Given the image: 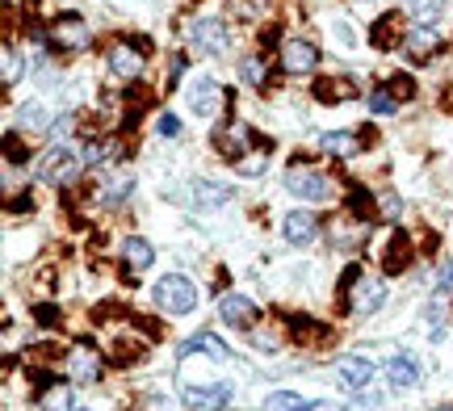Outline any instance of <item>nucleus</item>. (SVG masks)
<instances>
[{
	"label": "nucleus",
	"instance_id": "2f4dec72",
	"mask_svg": "<svg viewBox=\"0 0 453 411\" xmlns=\"http://www.w3.org/2000/svg\"><path fill=\"white\" fill-rule=\"evenodd\" d=\"M4 160H9V164L26 160V143H17V134H4Z\"/></svg>",
	"mask_w": 453,
	"mask_h": 411
},
{
	"label": "nucleus",
	"instance_id": "a878e982",
	"mask_svg": "<svg viewBox=\"0 0 453 411\" xmlns=\"http://www.w3.org/2000/svg\"><path fill=\"white\" fill-rule=\"evenodd\" d=\"M395 42H399V34H395V17H382V21L373 26V47L387 50V47H395Z\"/></svg>",
	"mask_w": 453,
	"mask_h": 411
},
{
	"label": "nucleus",
	"instance_id": "5701e85b",
	"mask_svg": "<svg viewBox=\"0 0 453 411\" xmlns=\"http://www.w3.org/2000/svg\"><path fill=\"white\" fill-rule=\"evenodd\" d=\"M265 407L269 411H315V403H307V399L294 395V391H277V395H269Z\"/></svg>",
	"mask_w": 453,
	"mask_h": 411
},
{
	"label": "nucleus",
	"instance_id": "b1692460",
	"mask_svg": "<svg viewBox=\"0 0 453 411\" xmlns=\"http://www.w3.org/2000/svg\"><path fill=\"white\" fill-rule=\"evenodd\" d=\"M240 80L243 84H257V88L269 80V67H265V59H260V55H248V59L240 64Z\"/></svg>",
	"mask_w": 453,
	"mask_h": 411
},
{
	"label": "nucleus",
	"instance_id": "c85d7f7f",
	"mask_svg": "<svg viewBox=\"0 0 453 411\" xmlns=\"http://www.w3.org/2000/svg\"><path fill=\"white\" fill-rule=\"evenodd\" d=\"M370 110H373V114H395V93H390V88H373V93H370Z\"/></svg>",
	"mask_w": 453,
	"mask_h": 411
},
{
	"label": "nucleus",
	"instance_id": "9d476101",
	"mask_svg": "<svg viewBox=\"0 0 453 411\" xmlns=\"http://www.w3.org/2000/svg\"><path fill=\"white\" fill-rule=\"evenodd\" d=\"M382 302H387V281L357 278V290H353V298H349V307H353L357 315H373Z\"/></svg>",
	"mask_w": 453,
	"mask_h": 411
},
{
	"label": "nucleus",
	"instance_id": "1a4fd4ad",
	"mask_svg": "<svg viewBox=\"0 0 453 411\" xmlns=\"http://www.w3.org/2000/svg\"><path fill=\"white\" fill-rule=\"evenodd\" d=\"M219 105H223V88H219V80H211V76L189 80V110H194V114L211 118Z\"/></svg>",
	"mask_w": 453,
	"mask_h": 411
},
{
	"label": "nucleus",
	"instance_id": "ddd939ff",
	"mask_svg": "<svg viewBox=\"0 0 453 411\" xmlns=\"http://www.w3.org/2000/svg\"><path fill=\"white\" fill-rule=\"evenodd\" d=\"M373 378V365L365 357H340L336 362V382L349 386V391H365Z\"/></svg>",
	"mask_w": 453,
	"mask_h": 411
},
{
	"label": "nucleus",
	"instance_id": "393cba45",
	"mask_svg": "<svg viewBox=\"0 0 453 411\" xmlns=\"http://www.w3.org/2000/svg\"><path fill=\"white\" fill-rule=\"evenodd\" d=\"M38 403L47 411H72V391H67V386H47Z\"/></svg>",
	"mask_w": 453,
	"mask_h": 411
},
{
	"label": "nucleus",
	"instance_id": "2eb2a0df",
	"mask_svg": "<svg viewBox=\"0 0 453 411\" xmlns=\"http://www.w3.org/2000/svg\"><path fill=\"white\" fill-rule=\"evenodd\" d=\"M122 261H127V269L143 273V269L156 264V247H151V240H143V235H127V240H122Z\"/></svg>",
	"mask_w": 453,
	"mask_h": 411
},
{
	"label": "nucleus",
	"instance_id": "f03ea898",
	"mask_svg": "<svg viewBox=\"0 0 453 411\" xmlns=\"http://www.w3.org/2000/svg\"><path fill=\"white\" fill-rule=\"evenodd\" d=\"M286 189H290L294 198H303V202H332L336 198L332 177H327L324 168H307V164H298V168L286 172Z\"/></svg>",
	"mask_w": 453,
	"mask_h": 411
},
{
	"label": "nucleus",
	"instance_id": "7c9ffc66",
	"mask_svg": "<svg viewBox=\"0 0 453 411\" xmlns=\"http://www.w3.org/2000/svg\"><path fill=\"white\" fill-rule=\"evenodd\" d=\"M399 210H403L399 194H382V198H378V214H387V218H399Z\"/></svg>",
	"mask_w": 453,
	"mask_h": 411
},
{
	"label": "nucleus",
	"instance_id": "39448f33",
	"mask_svg": "<svg viewBox=\"0 0 453 411\" xmlns=\"http://www.w3.org/2000/svg\"><path fill=\"white\" fill-rule=\"evenodd\" d=\"M76 172H81V160L67 148H50L38 160V181L42 185H67V181H76Z\"/></svg>",
	"mask_w": 453,
	"mask_h": 411
},
{
	"label": "nucleus",
	"instance_id": "423d86ee",
	"mask_svg": "<svg viewBox=\"0 0 453 411\" xmlns=\"http://www.w3.org/2000/svg\"><path fill=\"white\" fill-rule=\"evenodd\" d=\"M281 67L286 72H315L319 67V47L315 42H307V38H286L281 42Z\"/></svg>",
	"mask_w": 453,
	"mask_h": 411
},
{
	"label": "nucleus",
	"instance_id": "e433bc0d",
	"mask_svg": "<svg viewBox=\"0 0 453 411\" xmlns=\"http://www.w3.org/2000/svg\"><path fill=\"white\" fill-rule=\"evenodd\" d=\"M81 411H88V407H81Z\"/></svg>",
	"mask_w": 453,
	"mask_h": 411
},
{
	"label": "nucleus",
	"instance_id": "a211bd4d",
	"mask_svg": "<svg viewBox=\"0 0 453 411\" xmlns=\"http://www.w3.org/2000/svg\"><path fill=\"white\" fill-rule=\"evenodd\" d=\"M387 378H390V386L407 391V386H416L424 374H420V365L411 362V357H403V353H399V357H390V362H387Z\"/></svg>",
	"mask_w": 453,
	"mask_h": 411
},
{
	"label": "nucleus",
	"instance_id": "f257e3e1",
	"mask_svg": "<svg viewBox=\"0 0 453 411\" xmlns=\"http://www.w3.org/2000/svg\"><path fill=\"white\" fill-rule=\"evenodd\" d=\"M151 302H156L164 315H189L197 307V285L185 278V273H168V278L156 281Z\"/></svg>",
	"mask_w": 453,
	"mask_h": 411
},
{
	"label": "nucleus",
	"instance_id": "4468645a",
	"mask_svg": "<svg viewBox=\"0 0 453 411\" xmlns=\"http://www.w3.org/2000/svg\"><path fill=\"white\" fill-rule=\"evenodd\" d=\"M50 38H55L59 47H67V50H81V47H88V26H84L76 13H67V17H59V21L50 26Z\"/></svg>",
	"mask_w": 453,
	"mask_h": 411
},
{
	"label": "nucleus",
	"instance_id": "72a5a7b5",
	"mask_svg": "<svg viewBox=\"0 0 453 411\" xmlns=\"http://www.w3.org/2000/svg\"><path fill=\"white\" fill-rule=\"evenodd\" d=\"M38 122H42V110H38V105H30V110H26V126H38Z\"/></svg>",
	"mask_w": 453,
	"mask_h": 411
},
{
	"label": "nucleus",
	"instance_id": "473e14b6",
	"mask_svg": "<svg viewBox=\"0 0 453 411\" xmlns=\"http://www.w3.org/2000/svg\"><path fill=\"white\" fill-rule=\"evenodd\" d=\"M160 134H164V139H177V134H180V122L173 114H164L160 118Z\"/></svg>",
	"mask_w": 453,
	"mask_h": 411
},
{
	"label": "nucleus",
	"instance_id": "0eeeda50",
	"mask_svg": "<svg viewBox=\"0 0 453 411\" xmlns=\"http://www.w3.org/2000/svg\"><path fill=\"white\" fill-rule=\"evenodd\" d=\"M67 369H72V378H76V382H101V374H105V362H101L97 348L76 345L72 353H67Z\"/></svg>",
	"mask_w": 453,
	"mask_h": 411
},
{
	"label": "nucleus",
	"instance_id": "412c9836",
	"mask_svg": "<svg viewBox=\"0 0 453 411\" xmlns=\"http://www.w3.org/2000/svg\"><path fill=\"white\" fill-rule=\"evenodd\" d=\"M441 9H445L441 0H403V13L416 17V26H433L441 17Z\"/></svg>",
	"mask_w": 453,
	"mask_h": 411
},
{
	"label": "nucleus",
	"instance_id": "cd10ccee",
	"mask_svg": "<svg viewBox=\"0 0 453 411\" xmlns=\"http://www.w3.org/2000/svg\"><path fill=\"white\" fill-rule=\"evenodd\" d=\"M130 185H134V177H130V172H122V177H113L110 189H105V202H110V206H118V202H122V198L130 194Z\"/></svg>",
	"mask_w": 453,
	"mask_h": 411
},
{
	"label": "nucleus",
	"instance_id": "f8f14e48",
	"mask_svg": "<svg viewBox=\"0 0 453 411\" xmlns=\"http://www.w3.org/2000/svg\"><path fill=\"white\" fill-rule=\"evenodd\" d=\"M110 72L118 80H134L139 72H143V50L134 47V42H118L110 50Z\"/></svg>",
	"mask_w": 453,
	"mask_h": 411
},
{
	"label": "nucleus",
	"instance_id": "7ed1b4c3",
	"mask_svg": "<svg viewBox=\"0 0 453 411\" xmlns=\"http://www.w3.org/2000/svg\"><path fill=\"white\" fill-rule=\"evenodd\" d=\"M226 26L223 17H197L194 26H189V47L197 50V55H223L226 50Z\"/></svg>",
	"mask_w": 453,
	"mask_h": 411
},
{
	"label": "nucleus",
	"instance_id": "c9c22d12",
	"mask_svg": "<svg viewBox=\"0 0 453 411\" xmlns=\"http://www.w3.org/2000/svg\"><path fill=\"white\" fill-rule=\"evenodd\" d=\"M315 411H344V407H327V403H324V407H315Z\"/></svg>",
	"mask_w": 453,
	"mask_h": 411
},
{
	"label": "nucleus",
	"instance_id": "f704fd0d",
	"mask_svg": "<svg viewBox=\"0 0 453 411\" xmlns=\"http://www.w3.org/2000/svg\"><path fill=\"white\" fill-rule=\"evenodd\" d=\"M441 285H445V290H453V261L445 264V273H441Z\"/></svg>",
	"mask_w": 453,
	"mask_h": 411
},
{
	"label": "nucleus",
	"instance_id": "aec40b11",
	"mask_svg": "<svg viewBox=\"0 0 453 411\" xmlns=\"http://www.w3.org/2000/svg\"><path fill=\"white\" fill-rule=\"evenodd\" d=\"M403 47H407V55H411V59H428V55L437 50V34L428 30V26H416V30L403 38Z\"/></svg>",
	"mask_w": 453,
	"mask_h": 411
},
{
	"label": "nucleus",
	"instance_id": "20e7f679",
	"mask_svg": "<svg viewBox=\"0 0 453 411\" xmlns=\"http://www.w3.org/2000/svg\"><path fill=\"white\" fill-rule=\"evenodd\" d=\"M180 399L194 411H223L231 403V382H214V386H197V382H180Z\"/></svg>",
	"mask_w": 453,
	"mask_h": 411
},
{
	"label": "nucleus",
	"instance_id": "9b49d317",
	"mask_svg": "<svg viewBox=\"0 0 453 411\" xmlns=\"http://www.w3.org/2000/svg\"><path fill=\"white\" fill-rule=\"evenodd\" d=\"M219 315H223V323H231V328H248L257 319V302L226 290V294H219Z\"/></svg>",
	"mask_w": 453,
	"mask_h": 411
},
{
	"label": "nucleus",
	"instance_id": "6ab92c4d",
	"mask_svg": "<svg viewBox=\"0 0 453 411\" xmlns=\"http://www.w3.org/2000/svg\"><path fill=\"white\" fill-rule=\"evenodd\" d=\"M411 256H416L411 240H407V235H390L387 252H382V264H387V273H403L407 264H411Z\"/></svg>",
	"mask_w": 453,
	"mask_h": 411
},
{
	"label": "nucleus",
	"instance_id": "dca6fc26",
	"mask_svg": "<svg viewBox=\"0 0 453 411\" xmlns=\"http://www.w3.org/2000/svg\"><path fill=\"white\" fill-rule=\"evenodd\" d=\"M189 198H194L197 210H219L231 202V189L226 185H214V181H194L189 185Z\"/></svg>",
	"mask_w": 453,
	"mask_h": 411
},
{
	"label": "nucleus",
	"instance_id": "c756f323",
	"mask_svg": "<svg viewBox=\"0 0 453 411\" xmlns=\"http://www.w3.org/2000/svg\"><path fill=\"white\" fill-rule=\"evenodd\" d=\"M17 67H21V59H17L13 42H4V84H13V80H17Z\"/></svg>",
	"mask_w": 453,
	"mask_h": 411
},
{
	"label": "nucleus",
	"instance_id": "bb28decb",
	"mask_svg": "<svg viewBox=\"0 0 453 411\" xmlns=\"http://www.w3.org/2000/svg\"><path fill=\"white\" fill-rule=\"evenodd\" d=\"M370 194H365V189H353V194H349V214H353V218H373V206H370Z\"/></svg>",
	"mask_w": 453,
	"mask_h": 411
},
{
	"label": "nucleus",
	"instance_id": "f3484780",
	"mask_svg": "<svg viewBox=\"0 0 453 411\" xmlns=\"http://www.w3.org/2000/svg\"><path fill=\"white\" fill-rule=\"evenodd\" d=\"M189 353H211L214 362H231V348L219 336H211V331H197L189 340H180V357H189Z\"/></svg>",
	"mask_w": 453,
	"mask_h": 411
},
{
	"label": "nucleus",
	"instance_id": "4be33fe9",
	"mask_svg": "<svg viewBox=\"0 0 453 411\" xmlns=\"http://www.w3.org/2000/svg\"><path fill=\"white\" fill-rule=\"evenodd\" d=\"M319 148L332 151V156H357V134L327 131V134H319Z\"/></svg>",
	"mask_w": 453,
	"mask_h": 411
},
{
	"label": "nucleus",
	"instance_id": "6e6552de",
	"mask_svg": "<svg viewBox=\"0 0 453 411\" xmlns=\"http://www.w3.org/2000/svg\"><path fill=\"white\" fill-rule=\"evenodd\" d=\"M281 235H286V244L307 247V244H315V235H319V218H315L311 210H294V214H286Z\"/></svg>",
	"mask_w": 453,
	"mask_h": 411
}]
</instances>
